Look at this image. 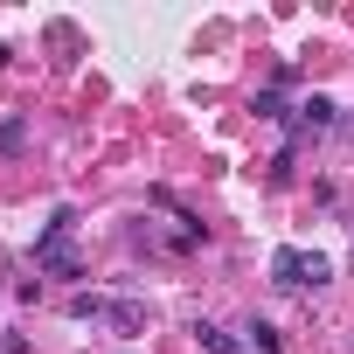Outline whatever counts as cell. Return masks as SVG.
I'll list each match as a JSON object with an SVG mask.
<instances>
[{
  "label": "cell",
  "instance_id": "2",
  "mask_svg": "<svg viewBox=\"0 0 354 354\" xmlns=\"http://www.w3.org/2000/svg\"><path fill=\"white\" fill-rule=\"evenodd\" d=\"M104 326H118V333L132 340V333H146V306H139V299H111V306H104Z\"/></svg>",
  "mask_w": 354,
  "mask_h": 354
},
{
  "label": "cell",
  "instance_id": "5",
  "mask_svg": "<svg viewBox=\"0 0 354 354\" xmlns=\"http://www.w3.org/2000/svg\"><path fill=\"white\" fill-rule=\"evenodd\" d=\"M104 306H111L104 292H70V299H63V313H70V319H104Z\"/></svg>",
  "mask_w": 354,
  "mask_h": 354
},
{
  "label": "cell",
  "instance_id": "3",
  "mask_svg": "<svg viewBox=\"0 0 354 354\" xmlns=\"http://www.w3.org/2000/svg\"><path fill=\"white\" fill-rule=\"evenodd\" d=\"M326 125H333V97H319V91H313V97L299 104V132H326ZM299 132H292V139H299Z\"/></svg>",
  "mask_w": 354,
  "mask_h": 354
},
{
  "label": "cell",
  "instance_id": "6",
  "mask_svg": "<svg viewBox=\"0 0 354 354\" xmlns=\"http://www.w3.org/2000/svg\"><path fill=\"white\" fill-rule=\"evenodd\" d=\"M243 333H250V354H278V326L271 319H250Z\"/></svg>",
  "mask_w": 354,
  "mask_h": 354
},
{
  "label": "cell",
  "instance_id": "4",
  "mask_svg": "<svg viewBox=\"0 0 354 354\" xmlns=\"http://www.w3.org/2000/svg\"><path fill=\"white\" fill-rule=\"evenodd\" d=\"M195 340H202V354H243V347H236V333H223L216 319H195Z\"/></svg>",
  "mask_w": 354,
  "mask_h": 354
},
{
  "label": "cell",
  "instance_id": "9",
  "mask_svg": "<svg viewBox=\"0 0 354 354\" xmlns=\"http://www.w3.org/2000/svg\"><path fill=\"white\" fill-rule=\"evenodd\" d=\"M0 354H28V340L21 333H0Z\"/></svg>",
  "mask_w": 354,
  "mask_h": 354
},
{
  "label": "cell",
  "instance_id": "8",
  "mask_svg": "<svg viewBox=\"0 0 354 354\" xmlns=\"http://www.w3.org/2000/svg\"><path fill=\"white\" fill-rule=\"evenodd\" d=\"M250 111H257V118H285V97H278V91H257V104H250Z\"/></svg>",
  "mask_w": 354,
  "mask_h": 354
},
{
  "label": "cell",
  "instance_id": "7",
  "mask_svg": "<svg viewBox=\"0 0 354 354\" xmlns=\"http://www.w3.org/2000/svg\"><path fill=\"white\" fill-rule=\"evenodd\" d=\"M28 146V118H0V153H21Z\"/></svg>",
  "mask_w": 354,
  "mask_h": 354
},
{
  "label": "cell",
  "instance_id": "1",
  "mask_svg": "<svg viewBox=\"0 0 354 354\" xmlns=\"http://www.w3.org/2000/svg\"><path fill=\"white\" fill-rule=\"evenodd\" d=\"M271 278H278L285 292H319V285L333 278V264H326L319 250H292V243H285V250H271Z\"/></svg>",
  "mask_w": 354,
  "mask_h": 354
},
{
  "label": "cell",
  "instance_id": "10",
  "mask_svg": "<svg viewBox=\"0 0 354 354\" xmlns=\"http://www.w3.org/2000/svg\"><path fill=\"white\" fill-rule=\"evenodd\" d=\"M0 70H8V42H0Z\"/></svg>",
  "mask_w": 354,
  "mask_h": 354
}]
</instances>
